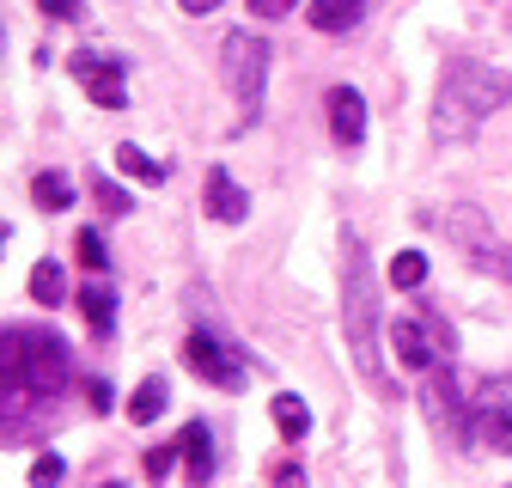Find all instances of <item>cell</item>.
Instances as JSON below:
<instances>
[{
    "mask_svg": "<svg viewBox=\"0 0 512 488\" xmlns=\"http://www.w3.org/2000/svg\"><path fill=\"white\" fill-rule=\"evenodd\" d=\"M74 385V348L55 330H0V440L37 427V409Z\"/></svg>",
    "mask_w": 512,
    "mask_h": 488,
    "instance_id": "6da1fadb",
    "label": "cell"
},
{
    "mask_svg": "<svg viewBox=\"0 0 512 488\" xmlns=\"http://www.w3.org/2000/svg\"><path fill=\"white\" fill-rule=\"evenodd\" d=\"M384 312H378V275H372V257H366V238L360 232H342V336H348V354H354V373L391 397V379H384Z\"/></svg>",
    "mask_w": 512,
    "mask_h": 488,
    "instance_id": "7a4b0ae2",
    "label": "cell"
},
{
    "mask_svg": "<svg viewBox=\"0 0 512 488\" xmlns=\"http://www.w3.org/2000/svg\"><path fill=\"white\" fill-rule=\"evenodd\" d=\"M512 80H500L488 61L476 55H452L439 74V98H433V135L439 141H470L482 122L506 104Z\"/></svg>",
    "mask_w": 512,
    "mask_h": 488,
    "instance_id": "3957f363",
    "label": "cell"
},
{
    "mask_svg": "<svg viewBox=\"0 0 512 488\" xmlns=\"http://www.w3.org/2000/svg\"><path fill=\"white\" fill-rule=\"evenodd\" d=\"M220 61H226V80H232L244 129H256V122H263V92H269V43L256 31H232L220 43Z\"/></svg>",
    "mask_w": 512,
    "mask_h": 488,
    "instance_id": "277c9868",
    "label": "cell"
},
{
    "mask_svg": "<svg viewBox=\"0 0 512 488\" xmlns=\"http://www.w3.org/2000/svg\"><path fill=\"white\" fill-rule=\"evenodd\" d=\"M183 360L196 366V379H208L214 391H244V385H250V360H244V354L214 330V324H196V330H189Z\"/></svg>",
    "mask_w": 512,
    "mask_h": 488,
    "instance_id": "5b68a950",
    "label": "cell"
},
{
    "mask_svg": "<svg viewBox=\"0 0 512 488\" xmlns=\"http://www.w3.org/2000/svg\"><path fill=\"white\" fill-rule=\"evenodd\" d=\"M427 415H433V427H439V440H452V446H464L470 440V421H476V409H464V397H458V379L452 373H427Z\"/></svg>",
    "mask_w": 512,
    "mask_h": 488,
    "instance_id": "8992f818",
    "label": "cell"
},
{
    "mask_svg": "<svg viewBox=\"0 0 512 488\" xmlns=\"http://www.w3.org/2000/svg\"><path fill=\"white\" fill-rule=\"evenodd\" d=\"M68 74H80V80H86V98H92V104H104V110H122V104H128L122 61H116V55L104 61L98 49H80V55L68 61Z\"/></svg>",
    "mask_w": 512,
    "mask_h": 488,
    "instance_id": "52a82bcc",
    "label": "cell"
},
{
    "mask_svg": "<svg viewBox=\"0 0 512 488\" xmlns=\"http://www.w3.org/2000/svg\"><path fill=\"white\" fill-rule=\"evenodd\" d=\"M445 232H452V244H458V251H464L476 269H488V257L500 251L494 232H488V214H482V208H470V202H458L452 214H445Z\"/></svg>",
    "mask_w": 512,
    "mask_h": 488,
    "instance_id": "ba28073f",
    "label": "cell"
},
{
    "mask_svg": "<svg viewBox=\"0 0 512 488\" xmlns=\"http://www.w3.org/2000/svg\"><path fill=\"white\" fill-rule=\"evenodd\" d=\"M391 342H397V360L409 366V373H433V366L445 360L427 318H397V324H391Z\"/></svg>",
    "mask_w": 512,
    "mask_h": 488,
    "instance_id": "9c48e42d",
    "label": "cell"
},
{
    "mask_svg": "<svg viewBox=\"0 0 512 488\" xmlns=\"http://www.w3.org/2000/svg\"><path fill=\"white\" fill-rule=\"evenodd\" d=\"M324 110H330V135L342 147H360L366 141V98L354 86H330L324 92Z\"/></svg>",
    "mask_w": 512,
    "mask_h": 488,
    "instance_id": "30bf717a",
    "label": "cell"
},
{
    "mask_svg": "<svg viewBox=\"0 0 512 488\" xmlns=\"http://www.w3.org/2000/svg\"><path fill=\"white\" fill-rule=\"evenodd\" d=\"M476 421H482V440H488L494 452H512V397H506L500 379L482 385V397H476Z\"/></svg>",
    "mask_w": 512,
    "mask_h": 488,
    "instance_id": "8fae6325",
    "label": "cell"
},
{
    "mask_svg": "<svg viewBox=\"0 0 512 488\" xmlns=\"http://www.w3.org/2000/svg\"><path fill=\"white\" fill-rule=\"evenodd\" d=\"M208 220H220V226L250 220V196H244V183H238L226 165H214V171H208Z\"/></svg>",
    "mask_w": 512,
    "mask_h": 488,
    "instance_id": "7c38bea8",
    "label": "cell"
},
{
    "mask_svg": "<svg viewBox=\"0 0 512 488\" xmlns=\"http://www.w3.org/2000/svg\"><path fill=\"white\" fill-rule=\"evenodd\" d=\"M360 19H366V0H311V7H305V25H311V31H324V37L354 31Z\"/></svg>",
    "mask_w": 512,
    "mask_h": 488,
    "instance_id": "4fadbf2b",
    "label": "cell"
},
{
    "mask_svg": "<svg viewBox=\"0 0 512 488\" xmlns=\"http://www.w3.org/2000/svg\"><path fill=\"white\" fill-rule=\"evenodd\" d=\"M80 312H86V324H92V336H98V342L116 330V287H110L104 275H92V281L80 287Z\"/></svg>",
    "mask_w": 512,
    "mask_h": 488,
    "instance_id": "5bb4252c",
    "label": "cell"
},
{
    "mask_svg": "<svg viewBox=\"0 0 512 488\" xmlns=\"http://www.w3.org/2000/svg\"><path fill=\"white\" fill-rule=\"evenodd\" d=\"M177 440H183V458H189V482L208 488V476H214V440H208V421H189Z\"/></svg>",
    "mask_w": 512,
    "mask_h": 488,
    "instance_id": "9a60e30c",
    "label": "cell"
},
{
    "mask_svg": "<svg viewBox=\"0 0 512 488\" xmlns=\"http://www.w3.org/2000/svg\"><path fill=\"white\" fill-rule=\"evenodd\" d=\"M31 202H37L43 214H61V208H74V183L61 177V171H37V177H31Z\"/></svg>",
    "mask_w": 512,
    "mask_h": 488,
    "instance_id": "2e32d148",
    "label": "cell"
},
{
    "mask_svg": "<svg viewBox=\"0 0 512 488\" xmlns=\"http://www.w3.org/2000/svg\"><path fill=\"white\" fill-rule=\"evenodd\" d=\"M269 415H275V427H281L287 440H305V434H311V409H305V397H293V391H275Z\"/></svg>",
    "mask_w": 512,
    "mask_h": 488,
    "instance_id": "e0dca14e",
    "label": "cell"
},
{
    "mask_svg": "<svg viewBox=\"0 0 512 488\" xmlns=\"http://www.w3.org/2000/svg\"><path fill=\"white\" fill-rule=\"evenodd\" d=\"M116 171H128L135 183H147V190H159V183H165V165H159L153 153H141L135 141H122V147H116Z\"/></svg>",
    "mask_w": 512,
    "mask_h": 488,
    "instance_id": "ac0fdd59",
    "label": "cell"
},
{
    "mask_svg": "<svg viewBox=\"0 0 512 488\" xmlns=\"http://www.w3.org/2000/svg\"><path fill=\"white\" fill-rule=\"evenodd\" d=\"M31 299H37V305H61V299H68V269H61L55 257H43V263L31 269Z\"/></svg>",
    "mask_w": 512,
    "mask_h": 488,
    "instance_id": "d6986e66",
    "label": "cell"
},
{
    "mask_svg": "<svg viewBox=\"0 0 512 488\" xmlns=\"http://www.w3.org/2000/svg\"><path fill=\"white\" fill-rule=\"evenodd\" d=\"M165 403H171V385L153 373L135 397H128V421H159V415H165Z\"/></svg>",
    "mask_w": 512,
    "mask_h": 488,
    "instance_id": "ffe728a7",
    "label": "cell"
},
{
    "mask_svg": "<svg viewBox=\"0 0 512 488\" xmlns=\"http://www.w3.org/2000/svg\"><path fill=\"white\" fill-rule=\"evenodd\" d=\"M92 202L110 214V220H122V214H135V196H128L122 190V183L116 177H92Z\"/></svg>",
    "mask_w": 512,
    "mask_h": 488,
    "instance_id": "44dd1931",
    "label": "cell"
},
{
    "mask_svg": "<svg viewBox=\"0 0 512 488\" xmlns=\"http://www.w3.org/2000/svg\"><path fill=\"white\" fill-rule=\"evenodd\" d=\"M391 281H397L403 293H415V287L427 281V257H421V251H397V263H391Z\"/></svg>",
    "mask_w": 512,
    "mask_h": 488,
    "instance_id": "7402d4cb",
    "label": "cell"
},
{
    "mask_svg": "<svg viewBox=\"0 0 512 488\" xmlns=\"http://www.w3.org/2000/svg\"><path fill=\"white\" fill-rule=\"evenodd\" d=\"M61 476H68L61 452H37V464H31V488H61Z\"/></svg>",
    "mask_w": 512,
    "mask_h": 488,
    "instance_id": "603a6c76",
    "label": "cell"
},
{
    "mask_svg": "<svg viewBox=\"0 0 512 488\" xmlns=\"http://www.w3.org/2000/svg\"><path fill=\"white\" fill-rule=\"evenodd\" d=\"M177 458H183V440H171V446H153V452H147V464H141V470H147V482H165Z\"/></svg>",
    "mask_w": 512,
    "mask_h": 488,
    "instance_id": "cb8c5ba5",
    "label": "cell"
},
{
    "mask_svg": "<svg viewBox=\"0 0 512 488\" xmlns=\"http://www.w3.org/2000/svg\"><path fill=\"white\" fill-rule=\"evenodd\" d=\"M80 263H86V269H92V275H104V269H110V251H104V238H98V232H92V226H86V232H80Z\"/></svg>",
    "mask_w": 512,
    "mask_h": 488,
    "instance_id": "d4e9b609",
    "label": "cell"
},
{
    "mask_svg": "<svg viewBox=\"0 0 512 488\" xmlns=\"http://www.w3.org/2000/svg\"><path fill=\"white\" fill-rule=\"evenodd\" d=\"M37 7L61 25H86V0H37Z\"/></svg>",
    "mask_w": 512,
    "mask_h": 488,
    "instance_id": "484cf974",
    "label": "cell"
},
{
    "mask_svg": "<svg viewBox=\"0 0 512 488\" xmlns=\"http://www.w3.org/2000/svg\"><path fill=\"white\" fill-rule=\"evenodd\" d=\"M299 0H250V19H287Z\"/></svg>",
    "mask_w": 512,
    "mask_h": 488,
    "instance_id": "4316f807",
    "label": "cell"
},
{
    "mask_svg": "<svg viewBox=\"0 0 512 488\" xmlns=\"http://www.w3.org/2000/svg\"><path fill=\"white\" fill-rule=\"evenodd\" d=\"M86 397H92V409H98V415H110V409H116V391H110V379H92V385H86Z\"/></svg>",
    "mask_w": 512,
    "mask_h": 488,
    "instance_id": "83f0119b",
    "label": "cell"
},
{
    "mask_svg": "<svg viewBox=\"0 0 512 488\" xmlns=\"http://www.w3.org/2000/svg\"><path fill=\"white\" fill-rule=\"evenodd\" d=\"M488 275H500V281L512 287V244H500V251L488 257Z\"/></svg>",
    "mask_w": 512,
    "mask_h": 488,
    "instance_id": "f1b7e54d",
    "label": "cell"
},
{
    "mask_svg": "<svg viewBox=\"0 0 512 488\" xmlns=\"http://www.w3.org/2000/svg\"><path fill=\"white\" fill-rule=\"evenodd\" d=\"M275 488H305V470L299 464H275Z\"/></svg>",
    "mask_w": 512,
    "mask_h": 488,
    "instance_id": "f546056e",
    "label": "cell"
},
{
    "mask_svg": "<svg viewBox=\"0 0 512 488\" xmlns=\"http://www.w3.org/2000/svg\"><path fill=\"white\" fill-rule=\"evenodd\" d=\"M177 7H183L189 19H202V13H214V7H220V0H177Z\"/></svg>",
    "mask_w": 512,
    "mask_h": 488,
    "instance_id": "4dcf8cb0",
    "label": "cell"
},
{
    "mask_svg": "<svg viewBox=\"0 0 512 488\" xmlns=\"http://www.w3.org/2000/svg\"><path fill=\"white\" fill-rule=\"evenodd\" d=\"M7 238H13V232H7V226H0V251H7Z\"/></svg>",
    "mask_w": 512,
    "mask_h": 488,
    "instance_id": "1f68e13d",
    "label": "cell"
}]
</instances>
